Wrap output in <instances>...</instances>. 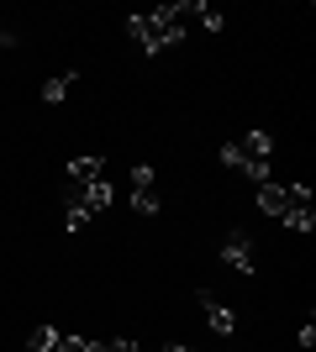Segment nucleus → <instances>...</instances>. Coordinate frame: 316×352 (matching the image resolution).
Listing matches in <instances>:
<instances>
[{
	"mask_svg": "<svg viewBox=\"0 0 316 352\" xmlns=\"http://www.w3.org/2000/svg\"><path fill=\"white\" fill-rule=\"evenodd\" d=\"M269 158H274V137L269 132H242L238 142L222 147V163L238 168L242 179H253V184H269Z\"/></svg>",
	"mask_w": 316,
	"mask_h": 352,
	"instance_id": "nucleus-1",
	"label": "nucleus"
},
{
	"mask_svg": "<svg viewBox=\"0 0 316 352\" xmlns=\"http://www.w3.org/2000/svg\"><path fill=\"white\" fill-rule=\"evenodd\" d=\"M222 268H232V274H242V279L258 268L253 232H242V226H238V232H227V236H222Z\"/></svg>",
	"mask_w": 316,
	"mask_h": 352,
	"instance_id": "nucleus-2",
	"label": "nucleus"
},
{
	"mask_svg": "<svg viewBox=\"0 0 316 352\" xmlns=\"http://www.w3.org/2000/svg\"><path fill=\"white\" fill-rule=\"evenodd\" d=\"M158 174H153L148 163H137L132 168V210H143V216H158Z\"/></svg>",
	"mask_w": 316,
	"mask_h": 352,
	"instance_id": "nucleus-3",
	"label": "nucleus"
},
{
	"mask_svg": "<svg viewBox=\"0 0 316 352\" xmlns=\"http://www.w3.org/2000/svg\"><path fill=\"white\" fill-rule=\"evenodd\" d=\"M148 32H153V43H158V47H169V43H180V37H185V21H180L174 6H158V11H148Z\"/></svg>",
	"mask_w": 316,
	"mask_h": 352,
	"instance_id": "nucleus-4",
	"label": "nucleus"
},
{
	"mask_svg": "<svg viewBox=\"0 0 316 352\" xmlns=\"http://www.w3.org/2000/svg\"><path fill=\"white\" fill-rule=\"evenodd\" d=\"M196 300H200V310H206V326L216 331V337H232V331H238V316H232V305H222L211 289H200Z\"/></svg>",
	"mask_w": 316,
	"mask_h": 352,
	"instance_id": "nucleus-5",
	"label": "nucleus"
},
{
	"mask_svg": "<svg viewBox=\"0 0 316 352\" xmlns=\"http://www.w3.org/2000/svg\"><path fill=\"white\" fill-rule=\"evenodd\" d=\"M258 210H264V216H274V221H285L290 210H295V200H290L285 184H258Z\"/></svg>",
	"mask_w": 316,
	"mask_h": 352,
	"instance_id": "nucleus-6",
	"label": "nucleus"
},
{
	"mask_svg": "<svg viewBox=\"0 0 316 352\" xmlns=\"http://www.w3.org/2000/svg\"><path fill=\"white\" fill-rule=\"evenodd\" d=\"M101 174H105V158L101 153H85V158H74L63 168V184H79V190H85V184H95Z\"/></svg>",
	"mask_w": 316,
	"mask_h": 352,
	"instance_id": "nucleus-7",
	"label": "nucleus"
},
{
	"mask_svg": "<svg viewBox=\"0 0 316 352\" xmlns=\"http://www.w3.org/2000/svg\"><path fill=\"white\" fill-rule=\"evenodd\" d=\"M79 85V69H69V74H53V79H43V100L48 105H59L63 95H69V89Z\"/></svg>",
	"mask_w": 316,
	"mask_h": 352,
	"instance_id": "nucleus-8",
	"label": "nucleus"
},
{
	"mask_svg": "<svg viewBox=\"0 0 316 352\" xmlns=\"http://www.w3.org/2000/svg\"><path fill=\"white\" fill-rule=\"evenodd\" d=\"M111 200H116V190H111L105 179H95V184H85V210H90V216H101V210H111Z\"/></svg>",
	"mask_w": 316,
	"mask_h": 352,
	"instance_id": "nucleus-9",
	"label": "nucleus"
},
{
	"mask_svg": "<svg viewBox=\"0 0 316 352\" xmlns=\"http://www.w3.org/2000/svg\"><path fill=\"white\" fill-rule=\"evenodd\" d=\"M127 32H132V43L143 53H158V43H153V32H148V16H127Z\"/></svg>",
	"mask_w": 316,
	"mask_h": 352,
	"instance_id": "nucleus-10",
	"label": "nucleus"
},
{
	"mask_svg": "<svg viewBox=\"0 0 316 352\" xmlns=\"http://www.w3.org/2000/svg\"><path fill=\"white\" fill-rule=\"evenodd\" d=\"M280 226H290V232H316V210H311V206H295Z\"/></svg>",
	"mask_w": 316,
	"mask_h": 352,
	"instance_id": "nucleus-11",
	"label": "nucleus"
},
{
	"mask_svg": "<svg viewBox=\"0 0 316 352\" xmlns=\"http://www.w3.org/2000/svg\"><path fill=\"white\" fill-rule=\"evenodd\" d=\"M90 210H85V206H63V232H85V226H90Z\"/></svg>",
	"mask_w": 316,
	"mask_h": 352,
	"instance_id": "nucleus-12",
	"label": "nucleus"
},
{
	"mask_svg": "<svg viewBox=\"0 0 316 352\" xmlns=\"http://www.w3.org/2000/svg\"><path fill=\"white\" fill-rule=\"evenodd\" d=\"M53 342H59V331H53V326H37L27 337V352H53Z\"/></svg>",
	"mask_w": 316,
	"mask_h": 352,
	"instance_id": "nucleus-13",
	"label": "nucleus"
},
{
	"mask_svg": "<svg viewBox=\"0 0 316 352\" xmlns=\"http://www.w3.org/2000/svg\"><path fill=\"white\" fill-rule=\"evenodd\" d=\"M200 27H206V32H222V11H216L211 0H206V6H200Z\"/></svg>",
	"mask_w": 316,
	"mask_h": 352,
	"instance_id": "nucleus-14",
	"label": "nucleus"
},
{
	"mask_svg": "<svg viewBox=\"0 0 316 352\" xmlns=\"http://www.w3.org/2000/svg\"><path fill=\"white\" fill-rule=\"evenodd\" d=\"M295 342H301L306 352L316 347V321H311V316H306V321H301V331H295Z\"/></svg>",
	"mask_w": 316,
	"mask_h": 352,
	"instance_id": "nucleus-15",
	"label": "nucleus"
},
{
	"mask_svg": "<svg viewBox=\"0 0 316 352\" xmlns=\"http://www.w3.org/2000/svg\"><path fill=\"white\" fill-rule=\"evenodd\" d=\"M53 352H85V337H69V331H59V342H53Z\"/></svg>",
	"mask_w": 316,
	"mask_h": 352,
	"instance_id": "nucleus-16",
	"label": "nucleus"
},
{
	"mask_svg": "<svg viewBox=\"0 0 316 352\" xmlns=\"http://www.w3.org/2000/svg\"><path fill=\"white\" fill-rule=\"evenodd\" d=\"M85 352H111V342H90L85 337Z\"/></svg>",
	"mask_w": 316,
	"mask_h": 352,
	"instance_id": "nucleus-17",
	"label": "nucleus"
},
{
	"mask_svg": "<svg viewBox=\"0 0 316 352\" xmlns=\"http://www.w3.org/2000/svg\"><path fill=\"white\" fill-rule=\"evenodd\" d=\"M111 352H137V342H127V337H121V342H111Z\"/></svg>",
	"mask_w": 316,
	"mask_h": 352,
	"instance_id": "nucleus-18",
	"label": "nucleus"
},
{
	"mask_svg": "<svg viewBox=\"0 0 316 352\" xmlns=\"http://www.w3.org/2000/svg\"><path fill=\"white\" fill-rule=\"evenodd\" d=\"M6 47H11V32H0V53H6Z\"/></svg>",
	"mask_w": 316,
	"mask_h": 352,
	"instance_id": "nucleus-19",
	"label": "nucleus"
},
{
	"mask_svg": "<svg viewBox=\"0 0 316 352\" xmlns=\"http://www.w3.org/2000/svg\"><path fill=\"white\" fill-rule=\"evenodd\" d=\"M164 352H196V347H164Z\"/></svg>",
	"mask_w": 316,
	"mask_h": 352,
	"instance_id": "nucleus-20",
	"label": "nucleus"
}]
</instances>
